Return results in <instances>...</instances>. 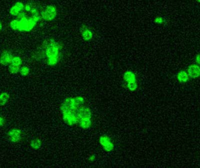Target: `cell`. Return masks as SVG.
Returning <instances> with one entry per match:
<instances>
[{"mask_svg": "<svg viewBox=\"0 0 200 168\" xmlns=\"http://www.w3.org/2000/svg\"><path fill=\"white\" fill-rule=\"evenodd\" d=\"M61 113L64 123L70 127L78 125L82 130H88L93 124L92 110L81 96L64 99L61 105Z\"/></svg>", "mask_w": 200, "mask_h": 168, "instance_id": "1", "label": "cell"}, {"mask_svg": "<svg viewBox=\"0 0 200 168\" xmlns=\"http://www.w3.org/2000/svg\"><path fill=\"white\" fill-rule=\"evenodd\" d=\"M41 19V13L32 15H28L25 12H22L17 18L10 22L9 27L14 30L28 32L34 29L37 23Z\"/></svg>", "mask_w": 200, "mask_h": 168, "instance_id": "2", "label": "cell"}, {"mask_svg": "<svg viewBox=\"0 0 200 168\" xmlns=\"http://www.w3.org/2000/svg\"><path fill=\"white\" fill-rule=\"evenodd\" d=\"M42 46L48 65L50 67L57 65L61 58V44L53 39H49L44 42Z\"/></svg>", "mask_w": 200, "mask_h": 168, "instance_id": "3", "label": "cell"}, {"mask_svg": "<svg viewBox=\"0 0 200 168\" xmlns=\"http://www.w3.org/2000/svg\"><path fill=\"white\" fill-rule=\"evenodd\" d=\"M125 83V86L131 92H134L139 88L138 81L136 74L133 71L128 70L125 71L122 76Z\"/></svg>", "mask_w": 200, "mask_h": 168, "instance_id": "4", "label": "cell"}, {"mask_svg": "<svg viewBox=\"0 0 200 168\" xmlns=\"http://www.w3.org/2000/svg\"><path fill=\"white\" fill-rule=\"evenodd\" d=\"M58 11L56 6L53 5H49L46 6L41 12V19L47 22L53 21L57 17Z\"/></svg>", "mask_w": 200, "mask_h": 168, "instance_id": "5", "label": "cell"}, {"mask_svg": "<svg viewBox=\"0 0 200 168\" xmlns=\"http://www.w3.org/2000/svg\"><path fill=\"white\" fill-rule=\"evenodd\" d=\"M98 142L103 150L110 153L115 149V144L112 138L107 134L101 135L98 139Z\"/></svg>", "mask_w": 200, "mask_h": 168, "instance_id": "6", "label": "cell"}, {"mask_svg": "<svg viewBox=\"0 0 200 168\" xmlns=\"http://www.w3.org/2000/svg\"><path fill=\"white\" fill-rule=\"evenodd\" d=\"M7 137L9 141L17 143L22 140V132L20 129L17 128H12L9 130L7 133Z\"/></svg>", "mask_w": 200, "mask_h": 168, "instance_id": "7", "label": "cell"}, {"mask_svg": "<svg viewBox=\"0 0 200 168\" xmlns=\"http://www.w3.org/2000/svg\"><path fill=\"white\" fill-rule=\"evenodd\" d=\"M25 7V4L21 1H18L15 2L14 5L11 6V7L9 9V14L12 16L17 17L21 13H22Z\"/></svg>", "mask_w": 200, "mask_h": 168, "instance_id": "8", "label": "cell"}, {"mask_svg": "<svg viewBox=\"0 0 200 168\" xmlns=\"http://www.w3.org/2000/svg\"><path fill=\"white\" fill-rule=\"evenodd\" d=\"M13 55L8 50H4L0 53V64L8 66L11 64Z\"/></svg>", "mask_w": 200, "mask_h": 168, "instance_id": "9", "label": "cell"}, {"mask_svg": "<svg viewBox=\"0 0 200 168\" xmlns=\"http://www.w3.org/2000/svg\"><path fill=\"white\" fill-rule=\"evenodd\" d=\"M80 32L82 39L85 41L88 42L93 39V32L89 27L85 25H83L80 27Z\"/></svg>", "mask_w": 200, "mask_h": 168, "instance_id": "10", "label": "cell"}, {"mask_svg": "<svg viewBox=\"0 0 200 168\" xmlns=\"http://www.w3.org/2000/svg\"><path fill=\"white\" fill-rule=\"evenodd\" d=\"M187 72L190 79H196L200 77V66L194 64L190 65L187 68Z\"/></svg>", "mask_w": 200, "mask_h": 168, "instance_id": "11", "label": "cell"}, {"mask_svg": "<svg viewBox=\"0 0 200 168\" xmlns=\"http://www.w3.org/2000/svg\"><path fill=\"white\" fill-rule=\"evenodd\" d=\"M176 78L177 81L181 84L187 83L190 79L187 71L185 70H180L179 71L177 74Z\"/></svg>", "mask_w": 200, "mask_h": 168, "instance_id": "12", "label": "cell"}, {"mask_svg": "<svg viewBox=\"0 0 200 168\" xmlns=\"http://www.w3.org/2000/svg\"><path fill=\"white\" fill-rule=\"evenodd\" d=\"M30 146L32 149L35 150H38L42 147V142L41 139L38 138H35L32 139L30 142Z\"/></svg>", "mask_w": 200, "mask_h": 168, "instance_id": "13", "label": "cell"}, {"mask_svg": "<svg viewBox=\"0 0 200 168\" xmlns=\"http://www.w3.org/2000/svg\"><path fill=\"white\" fill-rule=\"evenodd\" d=\"M10 96L7 92H2L0 94V106L5 105L8 102Z\"/></svg>", "mask_w": 200, "mask_h": 168, "instance_id": "14", "label": "cell"}, {"mask_svg": "<svg viewBox=\"0 0 200 168\" xmlns=\"http://www.w3.org/2000/svg\"><path fill=\"white\" fill-rule=\"evenodd\" d=\"M30 72H31V70L28 67L21 66V67H20L19 73L22 77H26V76L29 75V74H30Z\"/></svg>", "mask_w": 200, "mask_h": 168, "instance_id": "15", "label": "cell"}, {"mask_svg": "<svg viewBox=\"0 0 200 168\" xmlns=\"http://www.w3.org/2000/svg\"><path fill=\"white\" fill-rule=\"evenodd\" d=\"M22 64V60L19 56H14L11 62V64L21 67Z\"/></svg>", "mask_w": 200, "mask_h": 168, "instance_id": "16", "label": "cell"}, {"mask_svg": "<svg viewBox=\"0 0 200 168\" xmlns=\"http://www.w3.org/2000/svg\"><path fill=\"white\" fill-rule=\"evenodd\" d=\"M19 68L20 67L11 64L8 65V71L12 74H17L18 73H19Z\"/></svg>", "mask_w": 200, "mask_h": 168, "instance_id": "17", "label": "cell"}, {"mask_svg": "<svg viewBox=\"0 0 200 168\" xmlns=\"http://www.w3.org/2000/svg\"><path fill=\"white\" fill-rule=\"evenodd\" d=\"M154 22L157 25H163L165 22V19L162 17L158 16L154 19Z\"/></svg>", "mask_w": 200, "mask_h": 168, "instance_id": "18", "label": "cell"}, {"mask_svg": "<svg viewBox=\"0 0 200 168\" xmlns=\"http://www.w3.org/2000/svg\"><path fill=\"white\" fill-rule=\"evenodd\" d=\"M195 64L200 65V53L197 54L195 55Z\"/></svg>", "mask_w": 200, "mask_h": 168, "instance_id": "19", "label": "cell"}, {"mask_svg": "<svg viewBox=\"0 0 200 168\" xmlns=\"http://www.w3.org/2000/svg\"><path fill=\"white\" fill-rule=\"evenodd\" d=\"M4 125H5V120L2 117L0 116V127H2Z\"/></svg>", "mask_w": 200, "mask_h": 168, "instance_id": "20", "label": "cell"}, {"mask_svg": "<svg viewBox=\"0 0 200 168\" xmlns=\"http://www.w3.org/2000/svg\"><path fill=\"white\" fill-rule=\"evenodd\" d=\"M88 159L90 162H94L95 160H96V157L94 155H92L91 156H90L89 158H88Z\"/></svg>", "mask_w": 200, "mask_h": 168, "instance_id": "21", "label": "cell"}, {"mask_svg": "<svg viewBox=\"0 0 200 168\" xmlns=\"http://www.w3.org/2000/svg\"><path fill=\"white\" fill-rule=\"evenodd\" d=\"M3 28V25H2V23L1 22V21H0V32L2 31Z\"/></svg>", "mask_w": 200, "mask_h": 168, "instance_id": "22", "label": "cell"}, {"mask_svg": "<svg viewBox=\"0 0 200 168\" xmlns=\"http://www.w3.org/2000/svg\"><path fill=\"white\" fill-rule=\"evenodd\" d=\"M197 1V2H198V3H200V0H196Z\"/></svg>", "mask_w": 200, "mask_h": 168, "instance_id": "23", "label": "cell"}]
</instances>
